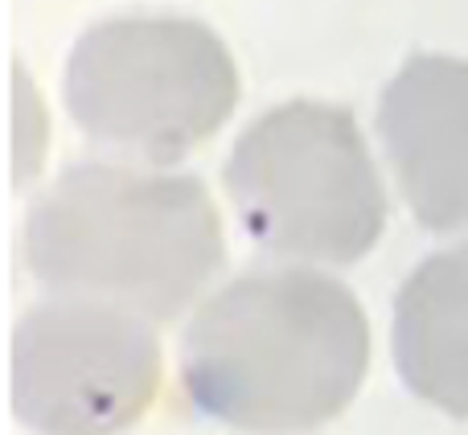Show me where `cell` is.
I'll return each mask as SVG.
<instances>
[{"instance_id":"1","label":"cell","mask_w":468,"mask_h":435,"mask_svg":"<svg viewBox=\"0 0 468 435\" xmlns=\"http://www.w3.org/2000/svg\"><path fill=\"white\" fill-rule=\"evenodd\" d=\"M370 366L357 296L321 271H247L206 300L181 341L197 411L247 431H300L341 415Z\"/></svg>"},{"instance_id":"2","label":"cell","mask_w":468,"mask_h":435,"mask_svg":"<svg viewBox=\"0 0 468 435\" xmlns=\"http://www.w3.org/2000/svg\"><path fill=\"white\" fill-rule=\"evenodd\" d=\"M25 259L49 296L169 324L222 267V222L194 177L74 164L25 218Z\"/></svg>"},{"instance_id":"3","label":"cell","mask_w":468,"mask_h":435,"mask_svg":"<svg viewBox=\"0 0 468 435\" xmlns=\"http://www.w3.org/2000/svg\"><path fill=\"white\" fill-rule=\"evenodd\" d=\"M227 194L255 247L280 259L357 263L387 226V189L346 107L296 99L239 136Z\"/></svg>"},{"instance_id":"4","label":"cell","mask_w":468,"mask_h":435,"mask_svg":"<svg viewBox=\"0 0 468 435\" xmlns=\"http://www.w3.org/2000/svg\"><path fill=\"white\" fill-rule=\"evenodd\" d=\"M66 103L90 144L173 164L227 123L239 70L214 29L189 16H115L66 62Z\"/></svg>"},{"instance_id":"5","label":"cell","mask_w":468,"mask_h":435,"mask_svg":"<svg viewBox=\"0 0 468 435\" xmlns=\"http://www.w3.org/2000/svg\"><path fill=\"white\" fill-rule=\"evenodd\" d=\"M161 390L153 321L95 300L33 308L13 333V407L37 431H120Z\"/></svg>"},{"instance_id":"6","label":"cell","mask_w":468,"mask_h":435,"mask_svg":"<svg viewBox=\"0 0 468 435\" xmlns=\"http://www.w3.org/2000/svg\"><path fill=\"white\" fill-rule=\"evenodd\" d=\"M378 136L411 214L428 230H468V62L415 54L387 82Z\"/></svg>"},{"instance_id":"7","label":"cell","mask_w":468,"mask_h":435,"mask_svg":"<svg viewBox=\"0 0 468 435\" xmlns=\"http://www.w3.org/2000/svg\"><path fill=\"white\" fill-rule=\"evenodd\" d=\"M395 362L420 398L468 419V242L431 255L403 283Z\"/></svg>"}]
</instances>
